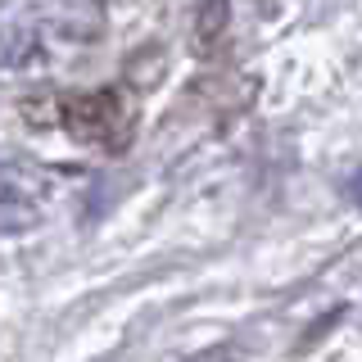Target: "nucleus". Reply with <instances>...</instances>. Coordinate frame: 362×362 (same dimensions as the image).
Wrapping results in <instances>:
<instances>
[{
	"mask_svg": "<svg viewBox=\"0 0 362 362\" xmlns=\"http://www.w3.org/2000/svg\"><path fill=\"white\" fill-rule=\"evenodd\" d=\"M59 127L77 145H113L132 136V109L118 90H77L59 105Z\"/></svg>",
	"mask_w": 362,
	"mask_h": 362,
	"instance_id": "obj_1",
	"label": "nucleus"
},
{
	"mask_svg": "<svg viewBox=\"0 0 362 362\" xmlns=\"http://www.w3.org/2000/svg\"><path fill=\"white\" fill-rule=\"evenodd\" d=\"M37 14L28 5H0V68H23L28 59H37Z\"/></svg>",
	"mask_w": 362,
	"mask_h": 362,
	"instance_id": "obj_2",
	"label": "nucleus"
},
{
	"mask_svg": "<svg viewBox=\"0 0 362 362\" xmlns=\"http://www.w3.org/2000/svg\"><path fill=\"white\" fill-rule=\"evenodd\" d=\"M50 18H54V32L77 45L95 41L105 32V9L100 5H59V9H50Z\"/></svg>",
	"mask_w": 362,
	"mask_h": 362,
	"instance_id": "obj_3",
	"label": "nucleus"
},
{
	"mask_svg": "<svg viewBox=\"0 0 362 362\" xmlns=\"http://www.w3.org/2000/svg\"><path fill=\"white\" fill-rule=\"evenodd\" d=\"M37 226V204L23 199L14 186H0V235H18Z\"/></svg>",
	"mask_w": 362,
	"mask_h": 362,
	"instance_id": "obj_4",
	"label": "nucleus"
},
{
	"mask_svg": "<svg viewBox=\"0 0 362 362\" xmlns=\"http://www.w3.org/2000/svg\"><path fill=\"white\" fill-rule=\"evenodd\" d=\"M226 18H231V9H226V5H199L195 9V41L199 45H213V41L222 37Z\"/></svg>",
	"mask_w": 362,
	"mask_h": 362,
	"instance_id": "obj_5",
	"label": "nucleus"
},
{
	"mask_svg": "<svg viewBox=\"0 0 362 362\" xmlns=\"http://www.w3.org/2000/svg\"><path fill=\"white\" fill-rule=\"evenodd\" d=\"M349 199L362 209V173H354V181H349Z\"/></svg>",
	"mask_w": 362,
	"mask_h": 362,
	"instance_id": "obj_6",
	"label": "nucleus"
},
{
	"mask_svg": "<svg viewBox=\"0 0 362 362\" xmlns=\"http://www.w3.org/2000/svg\"><path fill=\"white\" fill-rule=\"evenodd\" d=\"M226 358V349H218V354H199V358H190V362H222Z\"/></svg>",
	"mask_w": 362,
	"mask_h": 362,
	"instance_id": "obj_7",
	"label": "nucleus"
}]
</instances>
